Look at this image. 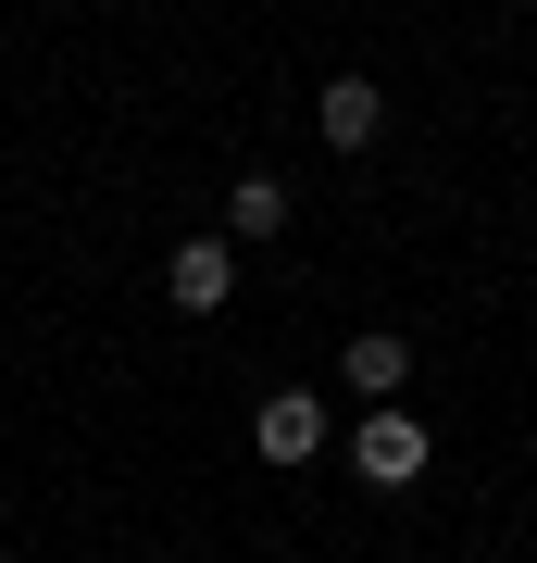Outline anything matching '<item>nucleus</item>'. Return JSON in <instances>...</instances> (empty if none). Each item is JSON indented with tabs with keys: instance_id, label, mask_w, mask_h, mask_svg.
Wrapping results in <instances>:
<instances>
[{
	"instance_id": "nucleus-5",
	"label": "nucleus",
	"mask_w": 537,
	"mask_h": 563,
	"mask_svg": "<svg viewBox=\"0 0 537 563\" xmlns=\"http://www.w3.org/2000/svg\"><path fill=\"white\" fill-rule=\"evenodd\" d=\"M313 125H325L338 151H376V125H388V88H376V76H325V88H313Z\"/></svg>"
},
{
	"instance_id": "nucleus-6",
	"label": "nucleus",
	"mask_w": 537,
	"mask_h": 563,
	"mask_svg": "<svg viewBox=\"0 0 537 563\" xmlns=\"http://www.w3.org/2000/svg\"><path fill=\"white\" fill-rule=\"evenodd\" d=\"M225 239H288V176H238L225 188Z\"/></svg>"
},
{
	"instance_id": "nucleus-1",
	"label": "nucleus",
	"mask_w": 537,
	"mask_h": 563,
	"mask_svg": "<svg viewBox=\"0 0 537 563\" xmlns=\"http://www.w3.org/2000/svg\"><path fill=\"white\" fill-rule=\"evenodd\" d=\"M425 463H438L425 413H400V401H388V413H362V426H350V476H362V488H413Z\"/></svg>"
},
{
	"instance_id": "nucleus-3",
	"label": "nucleus",
	"mask_w": 537,
	"mask_h": 563,
	"mask_svg": "<svg viewBox=\"0 0 537 563\" xmlns=\"http://www.w3.org/2000/svg\"><path fill=\"white\" fill-rule=\"evenodd\" d=\"M250 451L262 463H313L325 451V401H313V388H276V401L250 413Z\"/></svg>"
},
{
	"instance_id": "nucleus-4",
	"label": "nucleus",
	"mask_w": 537,
	"mask_h": 563,
	"mask_svg": "<svg viewBox=\"0 0 537 563\" xmlns=\"http://www.w3.org/2000/svg\"><path fill=\"white\" fill-rule=\"evenodd\" d=\"M338 376H350V388H362V401H376V413H388V401H400V388H413V339H400V325H362V339L338 351Z\"/></svg>"
},
{
	"instance_id": "nucleus-2",
	"label": "nucleus",
	"mask_w": 537,
	"mask_h": 563,
	"mask_svg": "<svg viewBox=\"0 0 537 563\" xmlns=\"http://www.w3.org/2000/svg\"><path fill=\"white\" fill-rule=\"evenodd\" d=\"M163 301L176 313H225L238 301V239H188L176 263H163Z\"/></svg>"
}]
</instances>
